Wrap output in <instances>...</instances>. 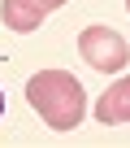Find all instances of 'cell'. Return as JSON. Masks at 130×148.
<instances>
[{"instance_id":"6da1fadb","label":"cell","mask_w":130,"mask_h":148,"mask_svg":"<svg viewBox=\"0 0 130 148\" xmlns=\"http://www.w3.org/2000/svg\"><path fill=\"white\" fill-rule=\"evenodd\" d=\"M26 100L52 131H74L87 118V92L65 70H39L26 83Z\"/></svg>"},{"instance_id":"7a4b0ae2","label":"cell","mask_w":130,"mask_h":148,"mask_svg":"<svg viewBox=\"0 0 130 148\" xmlns=\"http://www.w3.org/2000/svg\"><path fill=\"white\" fill-rule=\"evenodd\" d=\"M78 52H83L87 65L100 70V74H117V70H126V61H130V44H126L117 31H108V26H87V31L78 35Z\"/></svg>"},{"instance_id":"3957f363","label":"cell","mask_w":130,"mask_h":148,"mask_svg":"<svg viewBox=\"0 0 130 148\" xmlns=\"http://www.w3.org/2000/svg\"><path fill=\"white\" fill-rule=\"evenodd\" d=\"M65 0H5L0 5V18H5V26L9 31H18V35H30L52 9H61Z\"/></svg>"},{"instance_id":"277c9868","label":"cell","mask_w":130,"mask_h":148,"mask_svg":"<svg viewBox=\"0 0 130 148\" xmlns=\"http://www.w3.org/2000/svg\"><path fill=\"white\" fill-rule=\"evenodd\" d=\"M95 118H100L104 126H121V122H130V74H126V79H117V83L95 100Z\"/></svg>"},{"instance_id":"5b68a950","label":"cell","mask_w":130,"mask_h":148,"mask_svg":"<svg viewBox=\"0 0 130 148\" xmlns=\"http://www.w3.org/2000/svg\"><path fill=\"white\" fill-rule=\"evenodd\" d=\"M0 118H5V92H0Z\"/></svg>"},{"instance_id":"8992f818","label":"cell","mask_w":130,"mask_h":148,"mask_svg":"<svg viewBox=\"0 0 130 148\" xmlns=\"http://www.w3.org/2000/svg\"><path fill=\"white\" fill-rule=\"evenodd\" d=\"M126 9H130V0H126Z\"/></svg>"}]
</instances>
